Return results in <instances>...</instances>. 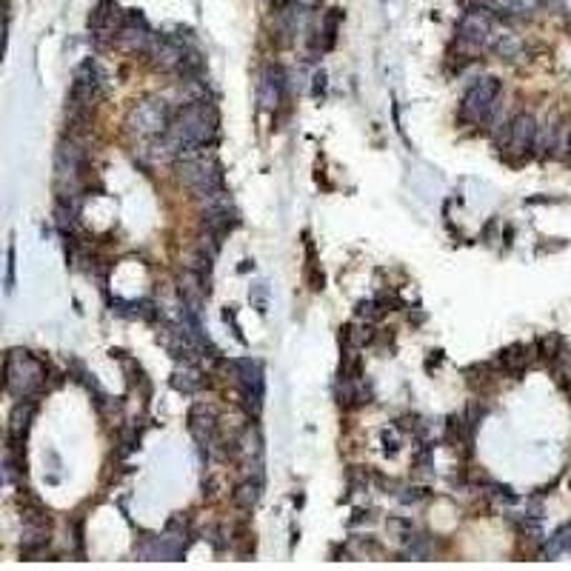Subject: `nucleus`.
Listing matches in <instances>:
<instances>
[{
    "label": "nucleus",
    "instance_id": "f257e3e1",
    "mask_svg": "<svg viewBox=\"0 0 571 571\" xmlns=\"http://www.w3.org/2000/svg\"><path fill=\"white\" fill-rule=\"evenodd\" d=\"M214 131H217V112L209 100L183 103L169 126V135L181 146V152L189 146H206L214 138Z\"/></svg>",
    "mask_w": 571,
    "mask_h": 571
},
{
    "label": "nucleus",
    "instance_id": "f03ea898",
    "mask_svg": "<svg viewBox=\"0 0 571 571\" xmlns=\"http://www.w3.org/2000/svg\"><path fill=\"white\" fill-rule=\"evenodd\" d=\"M46 383V366L32 357L26 348H12L4 360V386L18 400L34 398Z\"/></svg>",
    "mask_w": 571,
    "mask_h": 571
},
{
    "label": "nucleus",
    "instance_id": "7ed1b4c3",
    "mask_svg": "<svg viewBox=\"0 0 571 571\" xmlns=\"http://www.w3.org/2000/svg\"><path fill=\"white\" fill-rule=\"evenodd\" d=\"M171 126V109L166 100L160 98H146L140 103H135L129 109L126 114V129H129V135H135V138H157V135H166Z\"/></svg>",
    "mask_w": 571,
    "mask_h": 571
},
{
    "label": "nucleus",
    "instance_id": "20e7f679",
    "mask_svg": "<svg viewBox=\"0 0 571 571\" xmlns=\"http://www.w3.org/2000/svg\"><path fill=\"white\" fill-rule=\"evenodd\" d=\"M497 98H500V80L497 77H480L474 80L463 100H460V117L463 120H471V123H480L492 117L494 106H497Z\"/></svg>",
    "mask_w": 571,
    "mask_h": 571
},
{
    "label": "nucleus",
    "instance_id": "39448f33",
    "mask_svg": "<svg viewBox=\"0 0 571 571\" xmlns=\"http://www.w3.org/2000/svg\"><path fill=\"white\" fill-rule=\"evenodd\" d=\"M229 369H232V377L240 388V398H243V406L249 409V414H260L263 409V369L260 363L254 360H229Z\"/></svg>",
    "mask_w": 571,
    "mask_h": 571
},
{
    "label": "nucleus",
    "instance_id": "423d86ee",
    "mask_svg": "<svg viewBox=\"0 0 571 571\" xmlns=\"http://www.w3.org/2000/svg\"><path fill=\"white\" fill-rule=\"evenodd\" d=\"M537 143V120L529 112H520L506 123V138H503V149L506 155H514L517 160L532 157V149Z\"/></svg>",
    "mask_w": 571,
    "mask_h": 571
},
{
    "label": "nucleus",
    "instance_id": "0eeeda50",
    "mask_svg": "<svg viewBox=\"0 0 571 571\" xmlns=\"http://www.w3.org/2000/svg\"><path fill=\"white\" fill-rule=\"evenodd\" d=\"M492 15L483 9H468L457 23V43L468 52H477L492 43Z\"/></svg>",
    "mask_w": 571,
    "mask_h": 571
},
{
    "label": "nucleus",
    "instance_id": "6e6552de",
    "mask_svg": "<svg viewBox=\"0 0 571 571\" xmlns=\"http://www.w3.org/2000/svg\"><path fill=\"white\" fill-rule=\"evenodd\" d=\"M152 32H149V23L146 18L138 12V9H129L123 18H120V29H117V37L114 43L123 49V52H149L152 46Z\"/></svg>",
    "mask_w": 571,
    "mask_h": 571
},
{
    "label": "nucleus",
    "instance_id": "1a4fd4ad",
    "mask_svg": "<svg viewBox=\"0 0 571 571\" xmlns=\"http://www.w3.org/2000/svg\"><path fill=\"white\" fill-rule=\"evenodd\" d=\"M149 58H152V66L160 69V72H178L181 63H183V58H186V46H183L178 37L160 34V37L152 40Z\"/></svg>",
    "mask_w": 571,
    "mask_h": 571
},
{
    "label": "nucleus",
    "instance_id": "9d476101",
    "mask_svg": "<svg viewBox=\"0 0 571 571\" xmlns=\"http://www.w3.org/2000/svg\"><path fill=\"white\" fill-rule=\"evenodd\" d=\"M189 431L200 443V449H209L211 440L217 437V414H214V409L206 406V403H195L189 409Z\"/></svg>",
    "mask_w": 571,
    "mask_h": 571
},
{
    "label": "nucleus",
    "instance_id": "9b49d317",
    "mask_svg": "<svg viewBox=\"0 0 571 571\" xmlns=\"http://www.w3.org/2000/svg\"><path fill=\"white\" fill-rule=\"evenodd\" d=\"M286 98V72L283 66H266L260 77V106L263 109H277Z\"/></svg>",
    "mask_w": 571,
    "mask_h": 571
},
{
    "label": "nucleus",
    "instance_id": "f8f14e48",
    "mask_svg": "<svg viewBox=\"0 0 571 571\" xmlns=\"http://www.w3.org/2000/svg\"><path fill=\"white\" fill-rule=\"evenodd\" d=\"M532 355H537L534 346H525V343H511L508 348H503L497 355V369L506 374H523L532 363Z\"/></svg>",
    "mask_w": 571,
    "mask_h": 571
},
{
    "label": "nucleus",
    "instance_id": "ddd939ff",
    "mask_svg": "<svg viewBox=\"0 0 571 571\" xmlns=\"http://www.w3.org/2000/svg\"><path fill=\"white\" fill-rule=\"evenodd\" d=\"M171 386L178 391H183V394H195V391H200L206 386V377L195 366V360H183V366H178L174 374H171Z\"/></svg>",
    "mask_w": 571,
    "mask_h": 571
},
{
    "label": "nucleus",
    "instance_id": "4468645a",
    "mask_svg": "<svg viewBox=\"0 0 571 571\" xmlns=\"http://www.w3.org/2000/svg\"><path fill=\"white\" fill-rule=\"evenodd\" d=\"M34 409H37V400H34V398L18 400V406L12 409V420H9V434H12V437H20V440H26V431H29V426H32Z\"/></svg>",
    "mask_w": 571,
    "mask_h": 571
},
{
    "label": "nucleus",
    "instance_id": "2eb2a0df",
    "mask_svg": "<svg viewBox=\"0 0 571 571\" xmlns=\"http://www.w3.org/2000/svg\"><path fill=\"white\" fill-rule=\"evenodd\" d=\"M260 494H263V483H260V477L254 474V477L237 483V489L232 492V500H235V506H237L240 511H251V508L257 506Z\"/></svg>",
    "mask_w": 571,
    "mask_h": 571
},
{
    "label": "nucleus",
    "instance_id": "dca6fc26",
    "mask_svg": "<svg viewBox=\"0 0 571 571\" xmlns=\"http://www.w3.org/2000/svg\"><path fill=\"white\" fill-rule=\"evenodd\" d=\"M374 340V334H372V329H369V323H348V326H343L340 329V346L343 348H363V346H369Z\"/></svg>",
    "mask_w": 571,
    "mask_h": 571
},
{
    "label": "nucleus",
    "instance_id": "f3484780",
    "mask_svg": "<svg viewBox=\"0 0 571 571\" xmlns=\"http://www.w3.org/2000/svg\"><path fill=\"white\" fill-rule=\"evenodd\" d=\"M340 23H343V9H329L320 20V49L329 52L334 46V40H337V32H340Z\"/></svg>",
    "mask_w": 571,
    "mask_h": 571
},
{
    "label": "nucleus",
    "instance_id": "a211bd4d",
    "mask_svg": "<svg viewBox=\"0 0 571 571\" xmlns=\"http://www.w3.org/2000/svg\"><path fill=\"white\" fill-rule=\"evenodd\" d=\"M492 46H494V52H497L500 58L514 60V58L520 55V49H523V43H520L517 34H511V32H500V34L492 37Z\"/></svg>",
    "mask_w": 571,
    "mask_h": 571
},
{
    "label": "nucleus",
    "instance_id": "6ab92c4d",
    "mask_svg": "<svg viewBox=\"0 0 571 571\" xmlns=\"http://www.w3.org/2000/svg\"><path fill=\"white\" fill-rule=\"evenodd\" d=\"M534 348H537V355H540L546 363H551L565 346H563V337H560L557 332H549L546 337H540V340L534 343Z\"/></svg>",
    "mask_w": 571,
    "mask_h": 571
},
{
    "label": "nucleus",
    "instance_id": "aec40b11",
    "mask_svg": "<svg viewBox=\"0 0 571 571\" xmlns=\"http://www.w3.org/2000/svg\"><path fill=\"white\" fill-rule=\"evenodd\" d=\"M355 315H357V320H363V323H377L383 315H386V306L380 303V300H360L357 303V309H355Z\"/></svg>",
    "mask_w": 571,
    "mask_h": 571
},
{
    "label": "nucleus",
    "instance_id": "412c9836",
    "mask_svg": "<svg viewBox=\"0 0 571 571\" xmlns=\"http://www.w3.org/2000/svg\"><path fill=\"white\" fill-rule=\"evenodd\" d=\"M543 0H500V12H511V15H534L540 9Z\"/></svg>",
    "mask_w": 571,
    "mask_h": 571
},
{
    "label": "nucleus",
    "instance_id": "4be33fe9",
    "mask_svg": "<svg viewBox=\"0 0 571 571\" xmlns=\"http://www.w3.org/2000/svg\"><path fill=\"white\" fill-rule=\"evenodd\" d=\"M306 277H309V289H312V291H323L326 277H323V272L317 269V260H309V269H306Z\"/></svg>",
    "mask_w": 571,
    "mask_h": 571
},
{
    "label": "nucleus",
    "instance_id": "5701e85b",
    "mask_svg": "<svg viewBox=\"0 0 571 571\" xmlns=\"http://www.w3.org/2000/svg\"><path fill=\"white\" fill-rule=\"evenodd\" d=\"M166 532H169V534H178V537H183V534L189 532V517H183V514H174V517H169V523H166Z\"/></svg>",
    "mask_w": 571,
    "mask_h": 571
},
{
    "label": "nucleus",
    "instance_id": "b1692460",
    "mask_svg": "<svg viewBox=\"0 0 571 571\" xmlns=\"http://www.w3.org/2000/svg\"><path fill=\"white\" fill-rule=\"evenodd\" d=\"M266 294H269L266 283H257V286L251 289V297H254V303H257V312H260V315H266Z\"/></svg>",
    "mask_w": 571,
    "mask_h": 571
},
{
    "label": "nucleus",
    "instance_id": "393cba45",
    "mask_svg": "<svg viewBox=\"0 0 571 571\" xmlns=\"http://www.w3.org/2000/svg\"><path fill=\"white\" fill-rule=\"evenodd\" d=\"M6 257H9V263H6V291H12L15 289V246H9Z\"/></svg>",
    "mask_w": 571,
    "mask_h": 571
},
{
    "label": "nucleus",
    "instance_id": "a878e982",
    "mask_svg": "<svg viewBox=\"0 0 571 571\" xmlns=\"http://www.w3.org/2000/svg\"><path fill=\"white\" fill-rule=\"evenodd\" d=\"M223 320H226V323H232V334L237 337V343H246V337H243V332H240V326H237L235 309H226V312H223Z\"/></svg>",
    "mask_w": 571,
    "mask_h": 571
},
{
    "label": "nucleus",
    "instance_id": "bb28decb",
    "mask_svg": "<svg viewBox=\"0 0 571 571\" xmlns=\"http://www.w3.org/2000/svg\"><path fill=\"white\" fill-rule=\"evenodd\" d=\"M398 449H400V446H398V437H394V434H388V431H386V434H383V452L394 457V454H398Z\"/></svg>",
    "mask_w": 571,
    "mask_h": 571
},
{
    "label": "nucleus",
    "instance_id": "cd10ccee",
    "mask_svg": "<svg viewBox=\"0 0 571 571\" xmlns=\"http://www.w3.org/2000/svg\"><path fill=\"white\" fill-rule=\"evenodd\" d=\"M312 80H315V86H312V95H315V98H320V95L326 92V72H317Z\"/></svg>",
    "mask_w": 571,
    "mask_h": 571
},
{
    "label": "nucleus",
    "instance_id": "c85d7f7f",
    "mask_svg": "<svg viewBox=\"0 0 571 571\" xmlns=\"http://www.w3.org/2000/svg\"><path fill=\"white\" fill-rule=\"evenodd\" d=\"M423 494H426V489H412V494H403L400 500H403V503H417Z\"/></svg>",
    "mask_w": 571,
    "mask_h": 571
},
{
    "label": "nucleus",
    "instance_id": "c756f323",
    "mask_svg": "<svg viewBox=\"0 0 571 571\" xmlns=\"http://www.w3.org/2000/svg\"><path fill=\"white\" fill-rule=\"evenodd\" d=\"M249 269H254V263H251V260H243V266H240V272H249Z\"/></svg>",
    "mask_w": 571,
    "mask_h": 571
},
{
    "label": "nucleus",
    "instance_id": "7c9ffc66",
    "mask_svg": "<svg viewBox=\"0 0 571 571\" xmlns=\"http://www.w3.org/2000/svg\"><path fill=\"white\" fill-rule=\"evenodd\" d=\"M543 4H549V6H563L565 0H543Z\"/></svg>",
    "mask_w": 571,
    "mask_h": 571
},
{
    "label": "nucleus",
    "instance_id": "2f4dec72",
    "mask_svg": "<svg viewBox=\"0 0 571 571\" xmlns=\"http://www.w3.org/2000/svg\"><path fill=\"white\" fill-rule=\"evenodd\" d=\"M565 152H568V160H571V135L565 138Z\"/></svg>",
    "mask_w": 571,
    "mask_h": 571
}]
</instances>
